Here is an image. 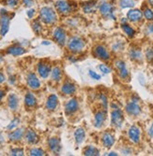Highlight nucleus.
I'll return each instance as SVG.
<instances>
[{"mask_svg":"<svg viewBox=\"0 0 153 156\" xmlns=\"http://www.w3.org/2000/svg\"><path fill=\"white\" fill-rule=\"evenodd\" d=\"M39 20L46 24H54L58 21V14L50 7H43L39 10Z\"/></svg>","mask_w":153,"mask_h":156,"instance_id":"f257e3e1","label":"nucleus"},{"mask_svg":"<svg viewBox=\"0 0 153 156\" xmlns=\"http://www.w3.org/2000/svg\"><path fill=\"white\" fill-rule=\"evenodd\" d=\"M86 47V41L80 37H73L68 42V49L73 53L81 52Z\"/></svg>","mask_w":153,"mask_h":156,"instance_id":"f03ea898","label":"nucleus"},{"mask_svg":"<svg viewBox=\"0 0 153 156\" xmlns=\"http://www.w3.org/2000/svg\"><path fill=\"white\" fill-rule=\"evenodd\" d=\"M55 9L61 15H69L74 10V4L67 0H58L55 2Z\"/></svg>","mask_w":153,"mask_h":156,"instance_id":"7ed1b4c3","label":"nucleus"},{"mask_svg":"<svg viewBox=\"0 0 153 156\" xmlns=\"http://www.w3.org/2000/svg\"><path fill=\"white\" fill-rule=\"evenodd\" d=\"M11 16L8 13V11L4 9H1V17H0V35L2 37L6 36L9 29Z\"/></svg>","mask_w":153,"mask_h":156,"instance_id":"20e7f679","label":"nucleus"},{"mask_svg":"<svg viewBox=\"0 0 153 156\" xmlns=\"http://www.w3.org/2000/svg\"><path fill=\"white\" fill-rule=\"evenodd\" d=\"M99 10L101 15L104 18H108V19H116L115 14H114V6L113 4H111L107 1H103L100 4L99 6Z\"/></svg>","mask_w":153,"mask_h":156,"instance_id":"39448f33","label":"nucleus"},{"mask_svg":"<svg viewBox=\"0 0 153 156\" xmlns=\"http://www.w3.org/2000/svg\"><path fill=\"white\" fill-rule=\"evenodd\" d=\"M124 122V116L123 113L119 108L114 109L111 112V123L113 126L117 127V128H120Z\"/></svg>","mask_w":153,"mask_h":156,"instance_id":"423d86ee","label":"nucleus"},{"mask_svg":"<svg viewBox=\"0 0 153 156\" xmlns=\"http://www.w3.org/2000/svg\"><path fill=\"white\" fill-rule=\"evenodd\" d=\"M93 55L103 61H108L110 59V53L107 49L103 45H97L93 49Z\"/></svg>","mask_w":153,"mask_h":156,"instance_id":"0eeeda50","label":"nucleus"},{"mask_svg":"<svg viewBox=\"0 0 153 156\" xmlns=\"http://www.w3.org/2000/svg\"><path fill=\"white\" fill-rule=\"evenodd\" d=\"M53 37L58 45L64 46L66 43V39H67L66 31L62 27H57L53 33Z\"/></svg>","mask_w":153,"mask_h":156,"instance_id":"6e6552de","label":"nucleus"},{"mask_svg":"<svg viewBox=\"0 0 153 156\" xmlns=\"http://www.w3.org/2000/svg\"><path fill=\"white\" fill-rule=\"evenodd\" d=\"M128 136H129V138L132 142L137 144L139 143V141H140V136H141V130L139 128L138 126L136 125H132L130 127V129L128 131Z\"/></svg>","mask_w":153,"mask_h":156,"instance_id":"1a4fd4ad","label":"nucleus"},{"mask_svg":"<svg viewBox=\"0 0 153 156\" xmlns=\"http://www.w3.org/2000/svg\"><path fill=\"white\" fill-rule=\"evenodd\" d=\"M115 66H116V67L118 69V75L121 78V80H125L129 79V71H128V69H127L126 64H125L121 60H117L115 62Z\"/></svg>","mask_w":153,"mask_h":156,"instance_id":"9d476101","label":"nucleus"},{"mask_svg":"<svg viewBox=\"0 0 153 156\" xmlns=\"http://www.w3.org/2000/svg\"><path fill=\"white\" fill-rule=\"evenodd\" d=\"M37 69H38L39 75L43 79H47L48 76L50 75L51 71H52L51 66L48 63H44V62H39L38 64Z\"/></svg>","mask_w":153,"mask_h":156,"instance_id":"9b49d317","label":"nucleus"},{"mask_svg":"<svg viewBox=\"0 0 153 156\" xmlns=\"http://www.w3.org/2000/svg\"><path fill=\"white\" fill-rule=\"evenodd\" d=\"M126 112L131 116H138L141 113V107L138 105L137 102L131 101L126 105Z\"/></svg>","mask_w":153,"mask_h":156,"instance_id":"f8f14e48","label":"nucleus"},{"mask_svg":"<svg viewBox=\"0 0 153 156\" xmlns=\"http://www.w3.org/2000/svg\"><path fill=\"white\" fill-rule=\"evenodd\" d=\"M79 108V103L75 98L69 100L65 105V113L67 115H72L75 113Z\"/></svg>","mask_w":153,"mask_h":156,"instance_id":"ddd939ff","label":"nucleus"},{"mask_svg":"<svg viewBox=\"0 0 153 156\" xmlns=\"http://www.w3.org/2000/svg\"><path fill=\"white\" fill-rule=\"evenodd\" d=\"M48 146L50 151L54 154H59L61 151V144L58 137H51L48 140Z\"/></svg>","mask_w":153,"mask_h":156,"instance_id":"4468645a","label":"nucleus"},{"mask_svg":"<svg viewBox=\"0 0 153 156\" xmlns=\"http://www.w3.org/2000/svg\"><path fill=\"white\" fill-rule=\"evenodd\" d=\"M106 109L104 110H99L95 113V121H94V126L96 128H101L104 124L106 120Z\"/></svg>","mask_w":153,"mask_h":156,"instance_id":"2eb2a0df","label":"nucleus"},{"mask_svg":"<svg viewBox=\"0 0 153 156\" xmlns=\"http://www.w3.org/2000/svg\"><path fill=\"white\" fill-rule=\"evenodd\" d=\"M127 19L132 23L140 22L143 19V12L140 9H131L127 13Z\"/></svg>","mask_w":153,"mask_h":156,"instance_id":"dca6fc26","label":"nucleus"},{"mask_svg":"<svg viewBox=\"0 0 153 156\" xmlns=\"http://www.w3.org/2000/svg\"><path fill=\"white\" fill-rule=\"evenodd\" d=\"M27 85L33 90H38L40 87V82L34 73H29L26 78Z\"/></svg>","mask_w":153,"mask_h":156,"instance_id":"f3484780","label":"nucleus"},{"mask_svg":"<svg viewBox=\"0 0 153 156\" xmlns=\"http://www.w3.org/2000/svg\"><path fill=\"white\" fill-rule=\"evenodd\" d=\"M102 142H103V145L105 148L110 149L115 144V137H114V136L112 134L105 132L102 136Z\"/></svg>","mask_w":153,"mask_h":156,"instance_id":"a211bd4d","label":"nucleus"},{"mask_svg":"<svg viewBox=\"0 0 153 156\" xmlns=\"http://www.w3.org/2000/svg\"><path fill=\"white\" fill-rule=\"evenodd\" d=\"M75 91H76V86L71 81H66L61 87V92L67 95L73 94L75 93Z\"/></svg>","mask_w":153,"mask_h":156,"instance_id":"6ab92c4d","label":"nucleus"},{"mask_svg":"<svg viewBox=\"0 0 153 156\" xmlns=\"http://www.w3.org/2000/svg\"><path fill=\"white\" fill-rule=\"evenodd\" d=\"M7 53L13 56H20L25 53V50L19 45H12L7 49Z\"/></svg>","mask_w":153,"mask_h":156,"instance_id":"aec40b11","label":"nucleus"},{"mask_svg":"<svg viewBox=\"0 0 153 156\" xmlns=\"http://www.w3.org/2000/svg\"><path fill=\"white\" fill-rule=\"evenodd\" d=\"M8 105L11 110H17L19 106V98L15 94H10L8 97Z\"/></svg>","mask_w":153,"mask_h":156,"instance_id":"412c9836","label":"nucleus"},{"mask_svg":"<svg viewBox=\"0 0 153 156\" xmlns=\"http://www.w3.org/2000/svg\"><path fill=\"white\" fill-rule=\"evenodd\" d=\"M58 105V98L55 94H51L46 101V108L49 110H54Z\"/></svg>","mask_w":153,"mask_h":156,"instance_id":"4be33fe9","label":"nucleus"},{"mask_svg":"<svg viewBox=\"0 0 153 156\" xmlns=\"http://www.w3.org/2000/svg\"><path fill=\"white\" fill-rule=\"evenodd\" d=\"M129 55H130V58L132 60V61H135V62H141L143 60V54H142V51L141 50L139 49H131L130 51H129Z\"/></svg>","mask_w":153,"mask_h":156,"instance_id":"5701e85b","label":"nucleus"},{"mask_svg":"<svg viewBox=\"0 0 153 156\" xmlns=\"http://www.w3.org/2000/svg\"><path fill=\"white\" fill-rule=\"evenodd\" d=\"M24 105L26 108H34L37 105V99L32 93H27L24 96Z\"/></svg>","mask_w":153,"mask_h":156,"instance_id":"b1692460","label":"nucleus"},{"mask_svg":"<svg viewBox=\"0 0 153 156\" xmlns=\"http://www.w3.org/2000/svg\"><path fill=\"white\" fill-rule=\"evenodd\" d=\"M24 135V128H19V129H16L15 131H12L11 133H9V138L11 141H19L23 138Z\"/></svg>","mask_w":153,"mask_h":156,"instance_id":"393cba45","label":"nucleus"},{"mask_svg":"<svg viewBox=\"0 0 153 156\" xmlns=\"http://www.w3.org/2000/svg\"><path fill=\"white\" fill-rule=\"evenodd\" d=\"M85 137H86V132H85V129L80 127V128L76 129V131L74 132V139L76 141V144L80 145L83 143V141L85 140Z\"/></svg>","mask_w":153,"mask_h":156,"instance_id":"a878e982","label":"nucleus"},{"mask_svg":"<svg viewBox=\"0 0 153 156\" xmlns=\"http://www.w3.org/2000/svg\"><path fill=\"white\" fill-rule=\"evenodd\" d=\"M96 6H97V2L96 1H88V2H86L82 5V8H83V11L85 13H93L95 10H96Z\"/></svg>","mask_w":153,"mask_h":156,"instance_id":"bb28decb","label":"nucleus"},{"mask_svg":"<svg viewBox=\"0 0 153 156\" xmlns=\"http://www.w3.org/2000/svg\"><path fill=\"white\" fill-rule=\"evenodd\" d=\"M25 139L29 144H36L39 141V136L33 130H28L25 134Z\"/></svg>","mask_w":153,"mask_h":156,"instance_id":"cd10ccee","label":"nucleus"},{"mask_svg":"<svg viewBox=\"0 0 153 156\" xmlns=\"http://www.w3.org/2000/svg\"><path fill=\"white\" fill-rule=\"evenodd\" d=\"M51 77H52V80L58 82L59 80H61L62 79V71L61 69L58 66H55L52 69L51 71Z\"/></svg>","mask_w":153,"mask_h":156,"instance_id":"c85d7f7f","label":"nucleus"},{"mask_svg":"<svg viewBox=\"0 0 153 156\" xmlns=\"http://www.w3.org/2000/svg\"><path fill=\"white\" fill-rule=\"evenodd\" d=\"M121 28H122V30L124 31V33L126 34L128 37H134V35H135V30L133 29V28L131 26V25H129L128 23H122L121 24Z\"/></svg>","mask_w":153,"mask_h":156,"instance_id":"c756f323","label":"nucleus"},{"mask_svg":"<svg viewBox=\"0 0 153 156\" xmlns=\"http://www.w3.org/2000/svg\"><path fill=\"white\" fill-rule=\"evenodd\" d=\"M83 154L88 155V156H95V155L98 156V155H100V151H99L98 149H96L93 146H88V147H87L84 150V151H83Z\"/></svg>","mask_w":153,"mask_h":156,"instance_id":"7c9ffc66","label":"nucleus"},{"mask_svg":"<svg viewBox=\"0 0 153 156\" xmlns=\"http://www.w3.org/2000/svg\"><path fill=\"white\" fill-rule=\"evenodd\" d=\"M119 6L121 9H132L135 6L134 0H119Z\"/></svg>","mask_w":153,"mask_h":156,"instance_id":"2f4dec72","label":"nucleus"},{"mask_svg":"<svg viewBox=\"0 0 153 156\" xmlns=\"http://www.w3.org/2000/svg\"><path fill=\"white\" fill-rule=\"evenodd\" d=\"M32 28H33V31L37 34L39 35L41 33V30H43V25L40 23V20H35L32 23Z\"/></svg>","mask_w":153,"mask_h":156,"instance_id":"473e14b6","label":"nucleus"},{"mask_svg":"<svg viewBox=\"0 0 153 156\" xmlns=\"http://www.w3.org/2000/svg\"><path fill=\"white\" fill-rule=\"evenodd\" d=\"M143 15L147 21H153V10L150 8H145L143 10Z\"/></svg>","mask_w":153,"mask_h":156,"instance_id":"72a5a7b5","label":"nucleus"},{"mask_svg":"<svg viewBox=\"0 0 153 156\" xmlns=\"http://www.w3.org/2000/svg\"><path fill=\"white\" fill-rule=\"evenodd\" d=\"M29 154L30 155H33V156H43V155H45V152H44L43 150H41V149L34 148V149L30 150Z\"/></svg>","mask_w":153,"mask_h":156,"instance_id":"f704fd0d","label":"nucleus"},{"mask_svg":"<svg viewBox=\"0 0 153 156\" xmlns=\"http://www.w3.org/2000/svg\"><path fill=\"white\" fill-rule=\"evenodd\" d=\"M124 48V43L122 41H118L116 42V43L112 46V51H122Z\"/></svg>","mask_w":153,"mask_h":156,"instance_id":"c9c22d12","label":"nucleus"},{"mask_svg":"<svg viewBox=\"0 0 153 156\" xmlns=\"http://www.w3.org/2000/svg\"><path fill=\"white\" fill-rule=\"evenodd\" d=\"M19 122H20V120L18 119V118H15V119H13L12 121H11V122L8 125V127L7 128L9 129V130H12V129H14L15 127L19 124Z\"/></svg>","mask_w":153,"mask_h":156,"instance_id":"e433bc0d","label":"nucleus"},{"mask_svg":"<svg viewBox=\"0 0 153 156\" xmlns=\"http://www.w3.org/2000/svg\"><path fill=\"white\" fill-rule=\"evenodd\" d=\"M99 68H100V70H101V71H102L103 74H109V73L111 72V68H110L108 66L104 65V64L100 65V66H99Z\"/></svg>","mask_w":153,"mask_h":156,"instance_id":"4c0bfd02","label":"nucleus"},{"mask_svg":"<svg viewBox=\"0 0 153 156\" xmlns=\"http://www.w3.org/2000/svg\"><path fill=\"white\" fill-rule=\"evenodd\" d=\"M10 155H24V150L21 148H15V149H12L9 151Z\"/></svg>","mask_w":153,"mask_h":156,"instance_id":"58836bf2","label":"nucleus"},{"mask_svg":"<svg viewBox=\"0 0 153 156\" xmlns=\"http://www.w3.org/2000/svg\"><path fill=\"white\" fill-rule=\"evenodd\" d=\"M146 57L148 62H153V49L149 48L146 51Z\"/></svg>","mask_w":153,"mask_h":156,"instance_id":"ea45409f","label":"nucleus"},{"mask_svg":"<svg viewBox=\"0 0 153 156\" xmlns=\"http://www.w3.org/2000/svg\"><path fill=\"white\" fill-rule=\"evenodd\" d=\"M100 100L102 101L103 103V108L106 109L107 108V105H108V101H107V97L104 94H100Z\"/></svg>","mask_w":153,"mask_h":156,"instance_id":"a19ab883","label":"nucleus"},{"mask_svg":"<svg viewBox=\"0 0 153 156\" xmlns=\"http://www.w3.org/2000/svg\"><path fill=\"white\" fill-rule=\"evenodd\" d=\"M6 4L10 8H15L19 4V0H6Z\"/></svg>","mask_w":153,"mask_h":156,"instance_id":"79ce46f5","label":"nucleus"},{"mask_svg":"<svg viewBox=\"0 0 153 156\" xmlns=\"http://www.w3.org/2000/svg\"><path fill=\"white\" fill-rule=\"evenodd\" d=\"M88 74H89V76H90L92 79H94V80H101V75L97 74L95 71H93V70H89V71H88Z\"/></svg>","mask_w":153,"mask_h":156,"instance_id":"37998d69","label":"nucleus"},{"mask_svg":"<svg viewBox=\"0 0 153 156\" xmlns=\"http://www.w3.org/2000/svg\"><path fill=\"white\" fill-rule=\"evenodd\" d=\"M35 13H36V10L34 9H28L26 11V15L29 19H32L34 17V15H35Z\"/></svg>","mask_w":153,"mask_h":156,"instance_id":"c03bdc74","label":"nucleus"},{"mask_svg":"<svg viewBox=\"0 0 153 156\" xmlns=\"http://www.w3.org/2000/svg\"><path fill=\"white\" fill-rule=\"evenodd\" d=\"M121 152H122V154H124V155H130V154L132 153V151L131 148L126 147V148H124V149L121 150Z\"/></svg>","mask_w":153,"mask_h":156,"instance_id":"a18cd8bd","label":"nucleus"},{"mask_svg":"<svg viewBox=\"0 0 153 156\" xmlns=\"http://www.w3.org/2000/svg\"><path fill=\"white\" fill-rule=\"evenodd\" d=\"M22 2L25 7H31L34 5V0H22Z\"/></svg>","mask_w":153,"mask_h":156,"instance_id":"49530a36","label":"nucleus"},{"mask_svg":"<svg viewBox=\"0 0 153 156\" xmlns=\"http://www.w3.org/2000/svg\"><path fill=\"white\" fill-rule=\"evenodd\" d=\"M147 31H148V33L153 35V23L147 24Z\"/></svg>","mask_w":153,"mask_h":156,"instance_id":"de8ad7c7","label":"nucleus"},{"mask_svg":"<svg viewBox=\"0 0 153 156\" xmlns=\"http://www.w3.org/2000/svg\"><path fill=\"white\" fill-rule=\"evenodd\" d=\"M148 136L153 138V123L151 124V126L149 127V129H148Z\"/></svg>","mask_w":153,"mask_h":156,"instance_id":"09e8293b","label":"nucleus"},{"mask_svg":"<svg viewBox=\"0 0 153 156\" xmlns=\"http://www.w3.org/2000/svg\"><path fill=\"white\" fill-rule=\"evenodd\" d=\"M6 80V78H5V75L1 72V71H0V84H1V83H3L4 81Z\"/></svg>","mask_w":153,"mask_h":156,"instance_id":"8fccbe9b","label":"nucleus"},{"mask_svg":"<svg viewBox=\"0 0 153 156\" xmlns=\"http://www.w3.org/2000/svg\"><path fill=\"white\" fill-rule=\"evenodd\" d=\"M5 95V91H3V90H0V101L2 100V98H3V96Z\"/></svg>","mask_w":153,"mask_h":156,"instance_id":"3c124183","label":"nucleus"},{"mask_svg":"<svg viewBox=\"0 0 153 156\" xmlns=\"http://www.w3.org/2000/svg\"><path fill=\"white\" fill-rule=\"evenodd\" d=\"M106 155H115V156H117L118 153H116V152H110V153H107Z\"/></svg>","mask_w":153,"mask_h":156,"instance_id":"603ef678","label":"nucleus"},{"mask_svg":"<svg viewBox=\"0 0 153 156\" xmlns=\"http://www.w3.org/2000/svg\"><path fill=\"white\" fill-rule=\"evenodd\" d=\"M43 45H49V44H50V42H43Z\"/></svg>","mask_w":153,"mask_h":156,"instance_id":"864d4df0","label":"nucleus"},{"mask_svg":"<svg viewBox=\"0 0 153 156\" xmlns=\"http://www.w3.org/2000/svg\"><path fill=\"white\" fill-rule=\"evenodd\" d=\"M152 5H153V1H152Z\"/></svg>","mask_w":153,"mask_h":156,"instance_id":"5fc2aeb1","label":"nucleus"}]
</instances>
